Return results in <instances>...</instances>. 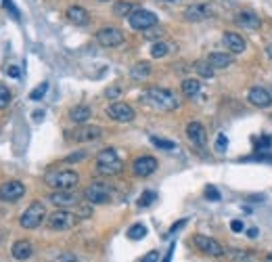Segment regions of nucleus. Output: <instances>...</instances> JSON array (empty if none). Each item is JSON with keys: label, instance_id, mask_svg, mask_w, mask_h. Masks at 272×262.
I'll use <instances>...</instances> for the list:
<instances>
[{"label": "nucleus", "instance_id": "c85d7f7f", "mask_svg": "<svg viewBox=\"0 0 272 262\" xmlns=\"http://www.w3.org/2000/svg\"><path fill=\"white\" fill-rule=\"evenodd\" d=\"M170 49H172V46L168 44V42H155V44H153L151 46V57L153 59H161V57H165V55H168L170 53Z\"/></svg>", "mask_w": 272, "mask_h": 262}, {"label": "nucleus", "instance_id": "a19ab883", "mask_svg": "<svg viewBox=\"0 0 272 262\" xmlns=\"http://www.w3.org/2000/svg\"><path fill=\"white\" fill-rule=\"evenodd\" d=\"M140 262H159V252H157V249H151V252H149L143 260H140Z\"/></svg>", "mask_w": 272, "mask_h": 262}, {"label": "nucleus", "instance_id": "3c124183", "mask_svg": "<svg viewBox=\"0 0 272 262\" xmlns=\"http://www.w3.org/2000/svg\"><path fill=\"white\" fill-rule=\"evenodd\" d=\"M163 3H180V0H163Z\"/></svg>", "mask_w": 272, "mask_h": 262}, {"label": "nucleus", "instance_id": "e433bc0d", "mask_svg": "<svg viewBox=\"0 0 272 262\" xmlns=\"http://www.w3.org/2000/svg\"><path fill=\"white\" fill-rule=\"evenodd\" d=\"M205 197L209 199V201H220V191H218V189L216 187H205Z\"/></svg>", "mask_w": 272, "mask_h": 262}, {"label": "nucleus", "instance_id": "37998d69", "mask_svg": "<svg viewBox=\"0 0 272 262\" xmlns=\"http://www.w3.org/2000/svg\"><path fill=\"white\" fill-rule=\"evenodd\" d=\"M230 229H232L234 233H241V231H243V222H241V220H232Z\"/></svg>", "mask_w": 272, "mask_h": 262}, {"label": "nucleus", "instance_id": "20e7f679", "mask_svg": "<svg viewBox=\"0 0 272 262\" xmlns=\"http://www.w3.org/2000/svg\"><path fill=\"white\" fill-rule=\"evenodd\" d=\"M44 218H49V216H46L44 204H42V201H34V204H30V208L21 214L19 224L23 229H38L40 224L44 222Z\"/></svg>", "mask_w": 272, "mask_h": 262}, {"label": "nucleus", "instance_id": "7ed1b4c3", "mask_svg": "<svg viewBox=\"0 0 272 262\" xmlns=\"http://www.w3.org/2000/svg\"><path fill=\"white\" fill-rule=\"evenodd\" d=\"M124 170V162L120 160L115 149H103L97 156V172L101 176H115Z\"/></svg>", "mask_w": 272, "mask_h": 262}, {"label": "nucleus", "instance_id": "79ce46f5", "mask_svg": "<svg viewBox=\"0 0 272 262\" xmlns=\"http://www.w3.org/2000/svg\"><path fill=\"white\" fill-rule=\"evenodd\" d=\"M184 224H186V218H182V220H178L176 224H172V227H170V231H168V235H174V233L178 231V229H182Z\"/></svg>", "mask_w": 272, "mask_h": 262}, {"label": "nucleus", "instance_id": "dca6fc26", "mask_svg": "<svg viewBox=\"0 0 272 262\" xmlns=\"http://www.w3.org/2000/svg\"><path fill=\"white\" fill-rule=\"evenodd\" d=\"M186 137L195 147H205L207 145V133H205L203 124H199V122H191L186 126Z\"/></svg>", "mask_w": 272, "mask_h": 262}, {"label": "nucleus", "instance_id": "ea45409f", "mask_svg": "<svg viewBox=\"0 0 272 262\" xmlns=\"http://www.w3.org/2000/svg\"><path fill=\"white\" fill-rule=\"evenodd\" d=\"M105 94H107V99L115 101V99L122 94V88H120V86H111V88H107V92H105Z\"/></svg>", "mask_w": 272, "mask_h": 262}, {"label": "nucleus", "instance_id": "393cba45", "mask_svg": "<svg viewBox=\"0 0 272 262\" xmlns=\"http://www.w3.org/2000/svg\"><path fill=\"white\" fill-rule=\"evenodd\" d=\"M255 151H257V156L262 158V160H272L268 153L272 151V137H268V135H264L262 139L257 141V145H255Z\"/></svg>", "mask_w": 272, "mask_h": 262}, {"label": "nucleus", "instance_id": "4468645a", "mask_svg": "<svg viewBox=\"0 0 272 262\" xmlns=\"http://www.w3.org/2000/svg\"><path fill=\"white\" fill-rule=\"evenodd\" d=\"M157 160L153 158V156H143V158H138L134 164H132V172L140 178H145V176H151L153 172L157 170Z\"/></svg>", "mask_w": 272, "mask_h": 262}, {"label": "nucleus", "instance_id": "c9c22d12", "mask_svg": "<svg viewBox=\"0 0 272 262\" xmlns=\"http://www.w3.org/2000/svg\"><path fill=\"white\" fill-rule=\"evenodd\" d=\"M3 7L9 11V13H11V17L19 21V17H21V15H19V9L15 7V3H13V0H3Z\"/></svg>", "mask_w": 272, "mask_h": 262}, {"label": "nucleus", "instance_id": "f8f14e48", "mask_svg": "<svg viewBox=\"0 0 272 262\" xmlns=\"http://www.w3.org/2000/svg\"><path fill=\"white\" fill-rule=\"evenodd\" d=\"M49 201L57 208H74V206H80V195L76 191H53L49 195Z\"/></svg>", "mask_w": 272, "mask_h": 262}, {"label": "nucleus", "instance_id": "a18cd8bd", "mask_svg": "<svg viewBox=\"0 0 272 262\" xmlns=\"http://www.w3.org/2000/svg\"><path fill=\"white\" fill-rule=\"evenodd\" d=\"M174 247H176V245L172 243V245H170V249H168V254H165V258H163V262H170V260H172V254H174Z\"/></svg>", "mask_w": 272, "mask_h": 262}, {"label": "nucleus", "instance_id": "0eeeda50", "mask_svg": "<svg viewBox=\"0 0 272 262\" xmlns=\"http://www.w3.org/2000/svg\"><path fill=\"white\" fill-rule=\"evenodd\" d=\"M128 23L132 30H138V32H147L151 28L157 26V15L151 13L147 9H136L132 15L128 17Z\"/></svg>", "mask_w": 272, "mask_h": 262}, {"label": "nucleus", "instance_id": "473e14b6", "mask_svg": "<svg viewBox=\"0 0 272 262\" xmlns=\"http://www.w3.org/2000/svg\"><path fill=\"white\" fill-rule=\"evenodd\" d=\"M228 254H230L232 262H253V258H251L249 252H241V249H230Z\"/></svg>", "mask_w": 272, "mask_h": 262}, {"label": "nucleus", "instance_id": "f704fd0d", "mask_svg": "<svg viewBox=\"0 0 272 262\" xmlns=\"http://www.w3.org/2000/svg\"><path fill=\"white\" fill-rule=\"evenodd\" d=\"M11 103V90L7 86L0 84V109H5V107H9Z\"/></svg>", "mask_w": 272, "mask_h": 262}, {"label": "nucleus", "instance_id": "ddd939ff", "mask_svg": "<svg viewBox=\"0 0 272 262\" xmlns=\"http://www.w3.org/2000/svg\"><path fill=\"white\" fill-rule=\"evenodd\" d=\"M72 135L74 141L78 143H92V141H99L103 137V128L101 126H90V124H82L80 128H76Z\"/></svg>", "mask_w": 272, "mask_h": 262}, {"label": "nucleus", "instance_id": "72a5a7b5", "mask_svg": "<svg viewBox=\"0 0 272 262\" xmlns=\"http://www.w3.org/2000/svg\"><path fill=\"white\" fill-rule=\"evenodd\" d=\"M46 90H49V82H42L40 86H36V88L30 92V99H32V101H40L44 94H46Z\"/></svg>", "mask_w": 272, "mask_h": 262}, {"label": "nucleus", "instance_id": "2f4dec72", "mask_svg": "<svg viewBox=\"0 0 272 262\" xmlns=\"http://www.w3.org/2000/svg\"><path fill=\"white\" fill-rule=\"evenodd\" d=\"M155 199H157V193H155V191H145L143 195L138 197V208H149Z\"/></svg>", "mask_w": 272, "mask_h": 262}, {"label": "nucleus", "instance_id": "9d476101", "mask_svg": "<svg viewBox=\"0 0 272 262\" xmlns=\"http://www.w3.org/2000/svg\"><path fill=\"white\" fill-rule=\"evenodd\" d=\"M107 115L111 117V120H115V122H132L134 117H136L132 107H130L128 103H122V101L111 103L107 107Z\"/></svg>", "mask_w": 272, "mask_h": 262}, {"label": "nucleus", "instance_id": "1a4fd4ad", "mask_svg": "<svg viewBox=\"0 0 272 262\" xmlns=\"http://www.w3.org/2000/svg\"><path fill=\"white\" fill-rule=\"evenodd\" d=\"M126 40V36L122 30H117V28H103L97 32V42L101 46H105V49H113V46H120L124 44Z\"/></svg>", "mask_w": 272, "mask_h": 262}, {"label": "nucleus", "instance_id": "4c0bfd02", "mask_svg": "<svg viewBox=\"0 0 272 262\" xmlns=\"http://www.w3.org/2000/svg\"><path fill=\"white\" fill-rule=\"evenodd\" d=\"M226 145H228L226 135H218V139H216V151L224 153V151H226Z\"/></svg>", "mask_w": 272, "mask_h": 262}, {"label": "nucleus", "instance_id": "2eb2a0df", "mask_svg": "<svg viewBox=\"0 0 272 262\" xmlns=\"http://www.w3.org/2000/svg\"><path fill=\"white\" fill-rule=\"evenodd\" d=\"M214 9L209 5H203V3H197V5H191L184 9V19L186 21H203V19H209Z\"/></svg>", "mask_w": 272, "mask_h": 262}, {"label": "nucleus", "instance_id": "f03ea898", "mask_svg": "<svg viewBox=\"0 0 272 262\" xmlns=\"http://www.w3.org/2000/svg\"><path fill=\"white\" fill-rule=\"evenodd\" d=\"M44 183L55 191H74L80 183V176L74 170H49L44 176Z\"/></svg>", "mask_w": 272, "mask_h": 262}, {"label": "nucleus", "instance_id": "bb28decb", "mask_svg": "<svg viewBox=\"0 0 272 262\" xmlns=\"http://www.w3.org/2000/svg\"><path fill=\"white\" fill-rule=\"evenodd\" d=\"M201 90V82L199 80H195V78H186L184 82H182V92H184V97H195V94Z\"/></svg>", "mask_w": 272, "mask_h": 262}, {"label": "nucleus", "instance_id": "412c9836", "mask_svg": "<svg viewBox=\"0 0 272 262\" xmlns=\"http://www.w3.org/2000/svg\"><path fill=\"white\" fill-rule=\"evenodd\" d=\"M65 17L74 23V26H86V23L90 21V15H88V11L84 9V7H78V5H74V7H69L67 9V13H65Z\"/></svg>", "mask_w": 272, "mask_h": 262}, {"label": "nucleus", "instance_id": "603ef678", "mask_svg": "<svg viewBox=\"0 0 272 262\" xmlns=\"http://www.w3.org/2000/svg\"><path fill=\"white\" fill-rule=\"evenodd\" d=\"M266 262H272V254H270V256H268V258H266Z\"/></svg>", "mask_w": 272, "mask_h": 262}, {"label": "nucleus", "instance_id": "f257e3e1", "mask_svg": "<svg viewBox=\"0 0 272 262\" xmlns=\"http://www.w3.org/2000/svg\"><path fill=\"white\" fill-rule=\"evenodd\" d=\"M140 99H143V103L151 105L153 109H157V111H174V109H178V97L168 90V88H157V86H151L147 88L143 94H140Z\"/></svg>", "mask_w": 272, "mask_h": 262}, {"label": "nucleus", "instance_id": "a878e982", "mask_svg": "<svg viewBox=\"0 0 272 262\" xmlns=\"http://www.w3.org/2000/svg\"><path fill=\"white\" fill-rule=\"evenodd\" d=\"M151 76V65L149 63H136L132 69H130V78H132V80H140V82H143V80H147Z\"/></svg>", "mask_w": 272, "mask_h": 262}, {"label": "nucleus", "instance_id": "a211bd4d", "mask_svg": "<svg viewBox=\"0 0 272 262\" xmlns=\"http://www.w3.org/2000/svg\"><path fill=\"white\" fill-rule=\"evenodd\" d=\"M234 23L245 28V30H259L262 28V17H257L255 13H251V11H241V13H236Z\"/></svg>", "mask_w": 272, "mask_h": 262}, {"label": "nucleus", "instance_id": "7c9ffc66", "mask_svg": "<svg viewBox=\"0 0 272 262\" xmlns=\"http://www.w3.org/2000/svg\"><path fill=\"white\" fill-rule=\"evenodd\" d=\"M151 143L159 149H165V151H172L176 149V143L174 141H168V139H159V137H151Z\"/></svg>", "mask_w": 272, "mask_h": 262}, {"label": "nucleus", "instance_id": "423d86ee", "mask_svg": "<svg viewBox=\"0 0 272 262\" xmlns=\"http://www.w3.org/2000/svg\"><path fill=\"white\" fill-rule=\"evenodd\" d=\"M113 197V191L107 183H92L86 191H84V199L90 206H101V204H109Z\"/></svg>", "mask_w": 272, "mask_h": 262}, {"label": "nucleus", "instance_id": "6e6552de", "mask_svg": "<svg viewBox=\"0 0 272 262\" xmlns=\"http://www.w3.org/2000/svg\"><path fill=\"white\" fill-rule=\"evenodd\" d=\"M23 195H26V185L21 181H7L0 185V201H5V204H13Z\"/></svg>", "mask_w": 272, "mask_h": 262}, {"label": "nucleus", "instance_id": "09e8293b", "mask_svg": "<svg viewBox=\"0 0 272 262\" xmlns=\"http://www.w3.org/2000/svg\"><path fill=\"white\" fill-rule=\"evenodd\" d=\"M61 260H65V262H78L74 256H67V254H63V256H61Z\"/></svg>", "mask_w": 272, "mask_h": 262}, {"label": "nucleus", "instance_id": "5701e85b", "mask_svg": "<svg viewBox=\"0 0 272 262\" xmlns=\"http://www.w3.org/2000/svg\"><path fill=\"white\" fill-rule=\"evenodd\" d=\"M207 61L214 69H226L232 65V57L228 53H211L207 57Z\"/></svg>", "mask_w": 272, "mask_h": 262}, {"label": "nucleus", "instance_id": "4be33fe9", "mask_svg": "<svg viewBox=\"0 0 272 262\" xmlns=\"http://www.w3.org/2000/svg\"><path fill=\"white\" fill-rule=\"evenodd\" d=\"M92 117V109L88 105H76L72 111H69V120H72L74 124H86L88 120Z\"/></svg>", "mask_w": 272, "mask_h": 262}, {"label": "nucleus", "instance_id": "c756f323", "mask_svg": "<svg viewBox=\"0 0 272 262\" xmlns=\"http://www.w3.org/2000/svg\"><path fill=\"white\" fill-rule=\"evenodd\" d=\"M147 235V227L145 224H140V222H136V224H132V227L128 229V237L132 241H138V239H143V237Z\"/></svg>", "mask_w": 272, "mask_h": 262}, {"label": "nucleus", "instance_id": "cd10ccee", "mask_svg": "<svg viewBox=\"0 0 272 262\" xmlns=\"http://www.w3.org/2000/svg\"><path fill=\"white\" fill-rule=\"evenodd\" d=\"M193 69L197 71L201 78H214V67L209 65V61H195Z\"/></svg>", "mask_w": 272, "mask_h": 262}, {"label": "nucleus", "instance_id": "c03bdc74", "mask_svg": "<svg viewBox=\"0 0 272 262\" xmlns=\"http://www.w3.org/2000/svg\"><path fill=\"white\" fill-rule=\"evenodd\" d=\"M7 74H9L11 78H19V69H17L15 65H11V67L7 69Z\"/></svg>", "mask_w": 272, "mask_h": 262}, {"label": "nucleus", "instance_id": "f3484780", "mask_svg": "<svg viewBox=\"0 0 272 262\" xmlns=\"http://www.w3.org/2000/svg\"><path fill=\"white\" fill-rule=\"evenodd\" d=\"M222 44L226 46L230 55H241V53H245V40L241 38L239 34H234V32H224Z\"/></svg>", "mask_w": 272, "mask_h": 262}, {"label": "nucleus", "instance_id": "6ab92c4d", "mask_svg": "<svg viewBox=\"0 0 272 262\" xmlns=\"http://www.w3.org/2000/svg\"><path fill=\"white\" fill-rule=\"evenodd\" d=\"M249 103L251 105H255V107H262V109H266V107H270L272 105V97H270V92L266 90V88H262V86H253L251 90H249Z\"/></svg>", "mask_w": 272, "mask_h": 262}, {"label": "nucleus", "instance_id": "aec40b11", "mask_svg": "<svg viewBox=\"0 0 272 262\" xmlns=\"http://www.w3.org/2000/svg\"><path fill=\"white\" fill-rule=\"evenodd\" d=\"M11 254H13V258L19 260V262L30 260L34 256V245L28 239H19V241L13 243V247H11Z\"/></svg>", "mask_w": 272, "mask_h": 262}, {"label": "nucleus", "instance_id": "b1692460", "mask_svg": "<svg viewBox=\"0 0 272 262\" xmlns=\"http://www.w3.org/2000/svg\"><path fill=\"white\" fill-rule=\"evenodd\" d=\"M134 5L132 3H128V0H117V3L113 5V15L115 17H130V15H132L134 13Z\"/></svg>", "mask_w": 272, "mask_h": 262}, {"label": "nucleus", "instance_id": "864d4df0", "mask_svg": "<svg viewBox=\"0 0 272 262\" xmlns=\"http://www.w3.org/2000/svg\"><path fill=\"white\" fill-rule=\"evenodd\" d=\"M99 3H109V0H99Z\"/></svg>", "mask_w": 272, "mask_h": 262}, {"label": "nucleus", "instance_id": "9b49d317", "mask_svg": "<svg viewBox=\"0 0 272 262\" xmlns=\"http://www.w3.org/2000/svg\"><path fill=\"white\" fill-rule=\"evenodd\" d=\"M193 243H195V247L199 249V252H203V254H207V256H222L224 254V249H222V245L216 241V239H211V237H207V235H195L193 237Z\"/></svg>", "mask_w": 272, "mask_h": 262}, {"label": "nucleus", "instance_id": "8fccbe9b", "mask_svg": "<svg viewBox=\"0 0 272 262\" xmlns=\"http://www.w3.org/2000/svg\"><path fill=\"white\" fill-rule=\"evenodd\" d=\"M266 53H268V57L272 59V44H270V46H268V49H266Z\"/></svg>", "mask_w": 272, "mask_h": 262}, {"label": "nucleus", "instance_id": "49530a36", "mask_svg": "<svg viewBox=\"0 0 272 262\" xmlns=\"http://www.w3.org/2000/svg\"><path fill=\"white\" fill-rule=\"evenodd\" d=\"M42 117H44V111H34V120H36V122H40Z\"/></svg>", "mask_w": 272, "mask_h": 262}, {"label": "nucleus", "instance_id": "39448f33", "mask_svg": "<svg viewBox=\"0 0 272 262\" xmlns=\"http://www.w3.org/2000/svg\"><path fill=\"white\" fill-rule=\"evenodd\" d=\"M78 220H80L78 214H72L63 208H59L57 212H53L51 216L46 218V224H49V229H53V231H67V229H74Z\"/></svg>", "mask_w": 272, "mask_h": 262}, {"label": "nucleus", "instance_id": "de8ad7c7", "mask_svg": "<svg viewBox=\"0 0 272 262\" xmlns=\"http://www.w3.org/2000/svg\"><path fill=\"white\" fill-rule=\"evenodd\" d=\"M247 237H251V239H255V237H257V229H249V231H247Z\"/></svg>", "mask_w": 272, "mask_h": 262}, {"label": "nucleus", "instance_id": "58836bf2", "mask_svg": "<svg viewBox=\"0 0 272 262\" xmlns=\"http://www.w3.org/2000/svg\"><path fill=\"white\" fill-rule=\"evenodd\" d=\"M86 156H88L86 151H78V153H72V156H67L65 162H69V164H72V162H80V160H84Z\"/></svg>", "mask_w": 272, "mask_h": 262}]
</instances>
